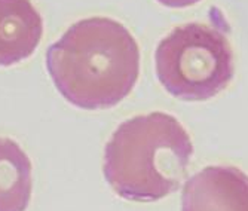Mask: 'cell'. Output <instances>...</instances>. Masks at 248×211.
Masks as SVG:
<instances>
[{
    "label": "cell",
    "mask_w": 248,
    "mask_h": 211,
    "mask_svg": "<svg viewBox=\"0 0 248 211\" xmlns=\"http://www.w3.org/2000/svg\"><path fill=\"white\" fill-rule=\"evenodd\" d=\"M46 68L70 104L85 110L110 109L137 83L140 49L119 21L91 16L75 22L49 46Z\"/></svg>",
    "instance_id": "1"
},
{
    "label": "cell",
    "mask_w": 248,
    "mask_h": 211,
    "mask_svg": "<svg viewBox=\"0 0 248 211\" xmlns=\"http://www.w3.org/2000/svg\"><path fill=\"white\" fill-rule=\"evenodd\" d=\"M193 155L190 137L162 112L122 122L104 149V177L121 198L159 201L180 189Z\"/></svg>",
    "instance_id": "2"
},
{
    "label": "cell",
    "mask_w": 248,
    "mask_h": 211,
    "mask_svg": "<svg viewBox=\"0 0 248 211\" xmlns=\"http://www.w3.org/2000/svg\"><path fill=\"white\" fill-rule=\"evenodd\" d=\"M156 75L172 97L204 101L226 89L233 78V51L218 29L189 22L164 37L155 54Z\"/></svg>",
    "instance_id": "3"
},
{
    "label": "cell",
    "mask_w": 248,
    "mask_h": 211,
    "mask_svg": "<svg viewBox=\"0 0 248 211\" xmlns=\"http://www.w3.org/2000/svg\"><path fill=\"white\" fill-rule=\"evenodd\" d=\"M182 211H248V176L235 167H207L183 187Z\"/></svg>",
    "instance_id": "4"
},
{
    "label": "cell",
    "mask_w": 248,
    "mask_h": 211,
    "mask_svg": "<svg viewBox=\"0 0 248 211\" xmlns=\"http://www.w3.org/2000/svg\"><path fill=\"white\" fill-rule=\"evenodd\" d=\"M43 21L31 0H0V65L11 67L34 54Z\"/></svg>",
    "instance_id": "5"
},
{
    "label": "cell",
    "mask_w": 248,
    "mask_h": 211,
    "mask_svg": "<svg viewBox=\"0 0 248 211\" xmlns=\"http://www.w3.org/2000/svg\"><path fill=\"white\" fill-rule=\"evenodd\" d=\"M31 161L12 138L0 137V211H26L33 191Z\"/></svg>",
    "instance_id": "6"
},
{
    "label": "cell",
    "mask_w": 248,
    "mask_h": 211,
    "mask_svg": "<svg viewBox=\"0 0 248 211\" xmlns=\"http://www.w3.org/2000/svg\"><path fill=\"white\" fill-rule=\"evenodd\" d=\"M157 2L168 8H187L201 2V0H157Z\"/></svg>",
    "instance_id": "7"
}]
</instances>
